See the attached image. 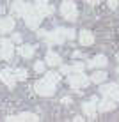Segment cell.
<instances>
[{"instance_id":"2e32d148","label":"cell","mask_w":119,"mask_h":122,"mask_svg":"<svg viewBox=\"0 0 119 122\" xmlns=\"http://www.w3.org/2000/svg\"><path fill=\"white\" fill-rule=\"evenodd\" d=\"M114 108H116V101L110 99V97H105L103 101L98 103V110L100 112H112Z\"/></svg>"},{"instance_id":"8fae6325","label":"cell","mask_w":119,"mask_h":122,"mask_svg":"<svg viewBox=\"0 0 119 122\" xmlns=\"http://www.w3.org/2000/svg\"><path fill=\"white\" fill-rule=\"evenodd\" d=\"M14 27H16V23H14L12 18H2V16H0V34L11 32Z\"/></svg>"},{"instance_id":"e0dca14e","label":"cell","mask_w":119,"mask_h":122,"mask_svg":"<svg viewBox=\"0 0 119 122\" xmlns=\"http://www.w3.org/2000/svg\"><path fill=\"white\" fill-rule=\"evenodd\" d=\"M45 62L48 66H61V62H62V58L59 53H55V51H46V58H45Z\"/></svg>"},{"instance_id":"3957f363","label":"cell","mask_w":119,"mask_h":122,"mask_svg":"<svg viewBox=\"0 0 119 122\" xmlns=\"http://www.w3.org/2000/svg\"><path fill=\"white\" fill-rule=\"evenodd\" d=\"M22 18H23V21H25V25H27L28 28H37L39 23H41V20H43V14L37 11L36 5H30V4H28L27 11L23 12Z\"/></svg>"},{"instance_id":"277c9868","label":"cell","mask_w":119,"mask_h":122,"mask_svg":"<svg viewBox=\"0 0 119 122\" xmlns=\"http://www.w3.org/2000/svg\"><path fill=\"white\" fill-rule=\"evenodd\" d=\"M89 81H91V78H87L85 74L82 73H71L69 76H68V83H69V87H73V89H84V87L89 85Z\"/></svg>"},{"instance_id":"4fadbf2b","label":"cell","mask_w":119,"mask_h":122,"mask_svg":"<svg viewBox=\"0 0 119 122\" xmlns=\"http://www.w3.org/2000/svg\"><path fill=\"white\" fill-rule=\"evenodd\" d=\"M27 7H28L27 2H23V0H14V2H12V5H11V9H12V14L23 16V12L27 11Z\"/></svg>"},{"instance_id":"f1b7e54d","label":"cell","mask_w":119,"mask_h":122,"mask_svg":"<svg viewBox=\"0 0 119 122\" xmlns=\"http://www.w3.org/2000/svg\"><path fill=\"white\" fill-rule=\"evenodd\" d=\"M117 73H119V67H117Z\"/></svg>"},{"instance_id":"ffe728a7","label":"cell","mask_w":119,"mask_h":122,"mask_svg":"<svg viewBox=\"0 0 119 122\" xmlns=\"http://www.w3.org/2000/svg\"><path fill=\"white\" fill-rule=\"evenodd\" d=\"M36 7H37V11H39L43 16H48V14H52V12H53V7L48 5V4H46V5H36Z\"/></svg>"},{"instance_id":"ac0fdd59","label":"cell","mask_w":119,"mask_h":122,"mask_svg":"<svg viewBox=\"0 0 119 122\" xmlns=\"http://www.w3.org/2000/svg\"><path fill=\"white\" fill-rule=\"evenodd\" d=\"M18 51H20V55H22V57L30 58L34 55V46L32 44H23V46H20V48H18Z\"/></svg>"},{"instance_id":"52a82bcc","label":"cell","mask_w":119,"mask_h":122,"mask_svg":"<svg viewBox=\"0 0 119 122\" xmlns=\"http://www.w3.org/2000/svg\"><path fill=\"white\" fill-rule=\"evenodd\" d=\"M0 80H2V83H6L11 89L16 85V81H18V78H16V74H14V69H9V67H4V69L0 71Z\"/></svg>"},{"instance_id":"30bf717a","label":"cell","mask_w":119,"mask_h":122,"mask_svg":"<svg viewBox=\"0 0 119 122\" xmlns=\"http://www.w3.org/2000/svg\"><path fill=\"white\" fill-rule=\"evenodd\" d=\"M96 104H98L96 97H92V101H87V103L82 104V110H84V113H85L89 119H96V108H98Z\"/></svg>"},{"instance_id":"7c38bea8","label":"cell","mask_w":119,"mask_h":122,"mask_svg":"<svg viewBox=\"0 0 119 122\" xmlns=\"http://www.w3.org/2000/svg\"><path fill=\"white\" fill-rule=\"evenodd\" d=\"M105 66H107V57L105 55H96L94 58H91L87 62V67H91V69H98V67H105Z\"/></svg>"},{"instance_id":"6da1fadb","label":"cell","mask_w":119,"mask_h":122,"mask_svg":"<svg viewBox=\"0 0 119 122\" xmlns=\"http://www.w3.org/2000/svg\"><path fill=\"white\" fill-rule=\"evenodd\" d=\"M61 81V74L59 73H46V76L43 80H39V81L34 85V89L39 96H45V97H50V96L55 94V85Z\"/></svg>"},{"instance_id":"5bb4252c","label":"cell","mask_w":119,"mask_h":122,"mask_svg":"<svg viewBox=\"0 0 119 122\" xmlns=\"http://www.w3.org/2000/svg\"><path fill=\"white\" fill-rule=\"evenodd\" d=\"M78 43L82 46H91L92 43H94V36H92V32L89 30H82L78 36Z\"/></svg>"},{"instance_id":"d6986e66","label":"cell","mask_w":119,"mask_h":122,"mask_svg":"<svg viewBox=\"0 0 119 122\" xmlns=\"http://www.w3.org/2000/svg\"><path fill=\"white\" fill-rule=\"evenodd\" d=\"M105 78H107V74H105L103 71H96V73L91 76V81H94V83H101Z\"/></svg>"},{"instance_id":"484cf974","label":"cell","mask_w":119,"mask_h":122,"mask_svg":"<svg viewBox=\"0 0 119 122\" xmlns=\"http://www.w3.org/2000/svg\"><path fill=\"white\" fill-rule=\"evenodd\" d=\"M73 57H75V58H78V57H82V53H80V51H75V53H73Z\"/></svg>"},{"instance_id":"4316f807","label":"cell","mask_w":119,"mask_h":122,"mask_svg":"<svg viewBox=\"0 0 119 122\" xmlns=\"http://www.w3.org/2000/svg\"><path fill=\"white\" fill-rule=\"evenodd\" d=\"M85 2H87V4H98L100 0H85Z\"/></svg>"},{"instance_id":"83f0119b","label":"cell","mask_w":119,"mask_h":122,"mask_svg":"<svg viewBox=\"0 0 119 122\" xmlns=\"http://www.w3.org/2000/svg\"><path fill=\"white\" fill-rule=\"evenodd\" d=\"M117 62H119V55H117Z\"/></svg>"},{"instance_id":"cb8c5ba5","label":"cell","mask_w":119,"mask_h":122,"mask_svg":"<svg viewBox=\"0 0 119 122\" xmlns=\"http://www.w3.org/2000/svg\"><path fill=\"white\" fill-rule=\"evenodd\" d=\"M34 2H36V5H46L50 0H34Z\"/></svg>"},{"instance_id":"ba28073f","label":"cell","mask_w":119,"mask_h":122,"mask_svg":"<svg viewBox=\"0 0 119 122\" xmlns=\"http://www.w3.org/2000/svg\"><path fill=\"white\" fill-rule=\"evenodd\" d=\"M100 92L105 96V97H110V99H114L116 103L119 101V87L116 85V83H107V85H101Z\"/></svg>"},{"instance_id":"603a6c76","label":"cell","mask_w":119,"mask_h":122,"mask_svg":"<svg viewBox=\"0 0 119 122\" xmlns=\"http://www.w3.org/2000/svg\"><path fill=\"white\" fill-rule=\"evenodd\" d=\"M107 5L110 7V9H117V0H108V2H107Z\"/></svg>"},{"instance_id":"9a60e30c","label":"cell","mask_w":119,"mask_h":122,"mask_svg":"<svg viewBox=\"0 0 119 122\" xmlns=\"http://www.w3.org/2000/svg\"><path fill=\"white\" fill-rule=\"evenodd\" d=\"M85 69V66L82 64V62H76L73 66H62L61 67V73L64 74H71V73H82V71Z\"/></svg>"},{"instance_id":"d4e9b609","label":"cell","mask_w":119,"mask_h":122,"mask_svg":"<svg viewBox=\"0 0 119 122\" xmlns=\"http://www.w3.org/2000/svg\"><path fill=\"white\" fill-rule=\"evenodd\" d=\"M12 41H14V43H20V41H22V36H20V34H14V36H12Z\"/></svg>"},{"instance_id":"8992f818","label":"cell","mask_w":119,"mask_h":122,"mask_svg":"<svg viewBox=\"0 0 119 122\" xmlns=\"http://www.w3.org/2000/svg\"><path fill=\"white\" fill-rule=\"evenodd\" d=\"M12 55H14V46H12V41L0 37V58H2V60H11Z\"/></svg>"},{"instance_id":"5b68a950","label":"cell","mask_w":119,"mask_h":122,"mask_svg":"<svg viewBox=\"0 0 119 122\" xmlns=\"http://www.w3.org/2000/svg\"><path fill=\"white\" fill-rule=\"evenodd\" d=\"M61 14L64 16L68 21H75L76 16H78V11H76V4L71 2V0H64L61 4Z\"/></svg>"},{"instance_id":"7a4b0ae2","label":"cell","mask_w":119,"mask_h":122,"mask_svg":"<svg viewBox=\"0 0 119 122\" xmlns=\"http://www.w3.org/2000/svg\"><path fill=\"white\" fill-rule=\"evenodd\" d=\"M37 36L46 39L48 43H55V44H61L64 43L66 39H73L75 37V30L73 28H55L53 32H46V30H39Z\"/></svg>"},{"instance_id":"44dd1931","label":"cell","mask_w":119,"mask_h":122,"mask_svg":"<svg viewBox=\"0 0 119 122\" xmlns=\"http://www.w3.org/2000/svg\"><path fill=\"white\" fill-rule=\"evenodd\" d=\"M14 74H16L18 80H27V69H23V67H16Z\"/></svg>"},{"instance_id":"7402d4cb","label":"cell","mask_w":119,"mask_h":122,"mask_svg":"<svg viewBox=\"0 0 119 122\" xmlns=\"http://www.w3.org/2000/svg\"><path fill=\"white\" fill-rule=\"evenodd\" d=\"M34 69H36L37 73H43L45 71V62H36V64H34Z\"/></svg>"},{"instance_id":"9c48e42d","label":"cell","mask_w":119,"mask_h":122,"mask_svg":"<svg viewBox=\"0 0 119 122\" xmlns=\"http://www.w3.org/2000/svg\"><path fill=\"white\" fill-rule=\"evenodd\" d=\"M6 120L9 122H16V120H27V122H36L39 120V115H36V113H20V115H9Z\"/></svg>"}]
</instances>
